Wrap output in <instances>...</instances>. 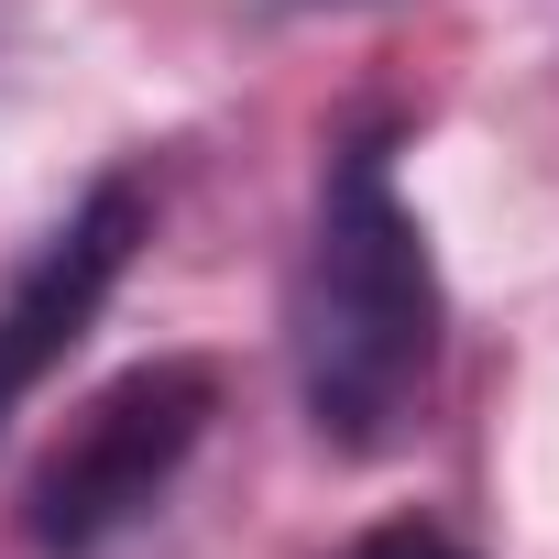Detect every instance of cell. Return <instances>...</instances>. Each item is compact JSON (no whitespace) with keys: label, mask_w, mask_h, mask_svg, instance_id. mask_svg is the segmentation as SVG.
<instances>
[{"label":"cell","mask_w":559,"mask_h":559,"mask_svg":"<svg viewBox=\"0 0 559 559\" xmlns=\"http://www.w3.org/2000/svg\"><path fill=\"white\" fill-rule=\"evenodd\" d=\"M439 252L417 209L395 198V154L362 132L319 176V219L297 252V297H286V352H297V406L330 450H395L428 406L439 373Z\"/></svg>","instance_id":"cell-1"},{"label":"cell","mask_w":559,"mask_h":559,"mask_svg":"<svg viewBox=\"0 0 559 559\" xmlns=\"http://www.w3.org/2000/svg\"><path fill=\"white\" fill-rule=\"evenodd\" d=\"M209 417H219V362H198V352L132 362V373L99 384V395L67 417V439L34 461V483H23V537H34L45 559L110 548L121 526H143V515L165 504V483L187 472V450L209 439Z\"/></svg>","instance_id":"cell-2"},{"label":"cell","mask_w":559,"mask_h":559,"mask_svg":"<svg viewBox=\"0 0 559 559\" xmlns=\"http://www.w3.org/2000/svg\"><path fill=\"white\" fill-rule=\"evenodd\" d=\"M143 241H154L143 176H99V187L34 241V263L12 274V297H0V428H12V417L45 395V373L99 330V308L121 297V274H132Z\"/></svg>","instance_id":"cell-3"},{"label":"cell","mask_w":559,"mask_h":559,"mask_svg":"<svg viewBox=\"0 0 559 559\" xmlns=\"http://www.w3.org/2000/svg\"><path fill=\"white\" fill-rule=\"evenodd\" d=\"M341 559H472L450 526H428V515H395V526H373V537H352Z\"/></svg>","instance_id":"cell-4"}]
</instances>
